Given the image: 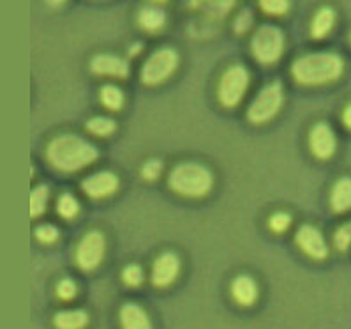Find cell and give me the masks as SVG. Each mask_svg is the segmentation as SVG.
I'll use <instances>...</instances> for the list:
<instances>
[{
    "label": "cell",
    "mask_w": 351,
    "mask_h": 329,
    "mask_svg": "<svg viewBox=\"0 0 351 329\" xmlns=\"http://www.w3.org/2000/svg\"><path fill=\"white\" fill-rule=\"evenodd\" d=\"M99 152L90 142L78 135H60L53 138L46 150V158L60 172H78L97 159Z\"/></svg>",
    "instance_id": "1"
},
{
    "label": "cell",
    "mask_w": 351,
    "mask_h": 329,
    "mask_svg": "<svg viewBox=\"0 0 351 329\" xmlns=\"http://www.w3.org/2000/svg\"><path fill=\"white\" fill-rule=\"evenodd\" d=\"M343 58L332 52H316L298 57L291 66L293 78L302 85H325L343 75Z\"/></svg>",
    "instance_id": "2"
},
{
    "label": "cell",
    "mask_w": 351,
    "mask_h": 329,
    "mask_svg": "<svg viewBox=\"0 0 351 329\" xmlns=\"http://www.w3.org/2000/svg\"><path fill=\"white\" fill-rule=\"evenodd\" d=\"M168 186L177 195L187 198L205 196L214 186L212 172L199 163H178L168 175Z\"/></svg>",
    "instance_id": "3"
},
{
    "label": "cell",
    "mask_w": 351,
    "mask_h": 329,
    "mask_svg": "<svg viewBox=\"0 0 351 329\" xmlns=\"http://www.w3.org/2000/svg\"><path fill=\"white\" fill-rule=\"evenodd\" d=\"M178 66V54L173 48H159L141 67V82L145 85H159L173 75Z\"/></svg>",
    "instance_id": "4"
},
{
    "label": "cell",
    "mask_w": 351,
    "mask_h": 329,
    "mask_svg": "<svg viewBox=\"0 0 351 329\" xmlns=\"http://www.w3.org/2000/svg\"><path fill=\"white\" fill-rule=\"evenodd\" d=\"M282 87L279 82H272L260 91L247 110V119L252 124H265L277 115L282 106Z\"/></svg>",
    "instance_id": "5"
},
{
    "label": "cell",
    "mask_w": 351,
    "mask_h": 329,
    "mask_svg": "<svg viewBox=\"0 0 351 329\" xmlns=\"http://www.w3.org/2000/svg\"><path fill=\"white\" fill-rule=\"evenodd\" d=\"M249 89V71L244 66H232L223 73L217 89V96L223 106L235 109Z\"/></svg>",
    "instance_id": "6"
},
{
    "label": "cell",
    "mask_w": 351,
    "mask_h": 329,
    "mask_svg": "<svg viewBox=\"0 0 351 329\" xmlns=\"http://www.w3.org/2000/svg\"><path fill=\"white\" fill-rule=\"evenodd\" d=\"M252 55L263 64L276 63L285 50V36L277 27L263 25L256 30L251 43Z\"/></svg>",
    "instance_id": "7"
},
{
    "label": "cell",
    "mask_w": 351,
    "mask_h": 329,
    "mask_svg": "<svg viewBox=\"0 0 351 329\" xmlns=\"http://www.w3.org/2000/svg\"><path fill=\"white\" fill-rule=\"evenodd\" d=\"M106 250V241L99 230H90L83 236L76 248V264L83 271H92L99 266Z\"/></svg>",
    "instance_id": "8"
},
{
    "label": "cell",
    "mask_w": 351,
    "mask_h": 329,
    "mask_svg": "<svg viewBox=\"0 0 351 329\" xmlns=\"http://www.w3.org/2000/svg\"><path fill=\"white\" fill-rule=\"evenodd\" d=\"M295 239H297L298 248L306 255H309L311 258L322 260L328 255V246H326L325 238L316 227L302 225L297 230V238Z\"/></svg>",
    "instance_id": "9"
},
{
    "label": "cell",
    "mask_w": 351,
    "mask_h": 329,
    "mask_svg": "<svg viewBox=\"0 0 351 329\" xmlns=\"http://www.w3.org/2000/svg\"><path fill=\"white\" fill-rule=\"evenodd\" d=\"M335 146H337V142H335V135L330 126L325 124V122H318V124L311 129L309 147L316 158H332L335 152Z\"/></svg>",
    "instance_id": "10"
},
{
    "label": "cell",
    "mask_w": 351,
    "mask_h": 329,
    "mask_svg": "<svg viewBox=\"0 0 351 329\" xmlns=\"http://www.w3.org/2000/svg\"><path fill=\"white\" fill-rule=\"evenodd\" d=\"M180 271V260L175 253L166 251L156 258L152 267V284L156 287H168L177 280Z\"/></svg>",
    "instance_id": "11"
},
{
    "label": "cell",
    "mask_w": 351,
    "mask_h": 329,
    "mask_svg": "<svg viewBox=\"0 0 351 329\" xmlns=\"http://www.w3.org/2000/svg\"><path fill=\"white\" fill-rule=\"evenodd\" d=\"M119 177L113 172H97L82 183L83 193L90 198H104L117 192Z\"/></svg>",
    "instance_id": "12"
},
{
    "label": "cell",
    "mask_w": 351,
    "mask_h": 329,
    "mask_svg": "<svg viewBox=\"0 0 351 329\" xmlns=\"http://www.w3.org/2000/svg\"><path fill=\"white\" fill-rule=\"evenodd\" d=\"M90 69L95 75L115 76V78H125L129 75V66L124 58L110 54H99L92 58Z\"/></svg>",
    "instance_id": "13"
},
{
    "label": "cell",
    "mask_w": 351,
    "mask_h": 329,
    "mask_svg": "<svg viewBox=\"0 0 351 329\" xmlns=\"http://www.w3.org/2000/svg\"><path fill=\"white\" fill-rule=\"evenodd\" d=\"M120 324L124 329H152L150 317L140 304L128 303L120 310Z\"/></svg>",
    "instance_id": "14"
},
{
    "label": "cell",
    "mask_w": 351,
    "mask_h": 329,
    "mask_svg": "<svg viewBox=\"0 0 351 329\" xmlns=\"http://www.w3.org/2000/svg\"><path fill=\"white\" fill-rule=\"evenodd\" d=\"M232 296L242 306H251L258 299V285L251 276L240 275L233 280Z\"/></svg>",
    "instance_id": "15"
},
{
    "label": "cell",
    "mask_w": 351,
    "mask_h": 329,
    "mask_svg": "<svg viewBox=\"0 0 351 329\" xmlns=\"http://www.w3.org/2000/svg\"><path fill=\"white\" fill-rule=\"evenodd\" d=\"M330 205L335 213H346L351 209V177H341L330 193Z\"/></svg>",
    "instance_id": "16"
},
{
    "label": "cell",
    "mask_w": 351,
    "mask_h": 329,
    "mask_svg": "<svg viewBox=\"0 0 351 329\" xmlns=\"http://www.w3.org/2000/svg\"><path fill=\"white\" fill-rule=\"evenodd\" d=\"M57 329H83L88 324V315L83 310H64L53 319Z\"/></svg>",
    "instance_id": "17"
},
{
    "label": "cell",
    "mask_w": 351,
    "mask_h": 329,
    "mask_svg": "<svg viewBox=\"0 0 351 329\" xmlns=\"http://www.w3.org/2000/svg\"><path fill=\"white\" fill-rule=\"evenodd\" d=\"M335 23V13L332 8H322L313 18V25H311V34L314 39L325 38L326 34L330 32Z\"/></svg>",
    "instance_id": "18"
},
{
    "label": "cell",
    "mask_w": 351,
    "mask_h": 329,
    "mask_svg": "<svg viewBox=\"0 0 351 329\" xmlns=\"http://www.w3.org/2000/svg\"><path fill=\"white\" fill-rule=\"evenodd\" d=\"M140 25L145 30H150V32H156V30L162 29L166 21V14L162 9L159 8H143L140 11Z\"/></svg>",
    "instance_id": "19"
},
{
    "label": "cell",
    "mask_w": 351,
    "mask_h": 329,
    "mask_svg": "<svg viewBox=\"0 0 351 329\" xmlns=\"http://www.w3.org/2000/svg\"><path fill=\"white\" fill-rule=\"evenodd\" d=\"M87 131L95 137H110L117 131V122L110 117H92L87 122Z\"/></svg>",
    "instance_id": "20"
},
{
    "label": "cell",
    "mask_w": 351,
    "mask_h": 329,
    "mask_svg": "<svg viewBox=\"0 0 351 329\" xmlns=\"http://www.w3.org/2000/svg\"><path fill=\"white\" fill-rule=\"evenodd\" d=\"M101 103L106 106L108 110H120L124 104V92L120 91L117 85H104L101 89Z\"/></svg>",
    "instance_id": "21"
},
{
    "label": "cell",
    "mask_w": 351,
    "mask_h": 329,
    "mask_svg": "<svg viewBox=\"0 0 351 329\" xmlns=\"http://www.w3.org/2000/svg\"><path fill=\"white\" fill-rule=\"evenodd\" d=\"M48 198H50V190L46 186H39L34 190L32 196H30V214H32V218H38L45 213Z\"/></svg>",
    "instance_id": "22"
},
{
    "label": "cell",
    "mask_w": 351,
    "mask_h": 329,
    "mask_svg": "<svg viewBox=\"0 0 351 329\" xmlns=\"http://www.w3.org/2000/svg\"><path fill=\"white\" fill-rule=\"evenodd\" d=\"M57 213L60 214L66 220H71V218H75L76 214L80 213V204L76 201L75 196L71 195V193H62V195L58 196L57 202Z\"/></svg>",
    "instance_id": "23"
},
{
    "label": "cell",
    "mask_w": 351,
    "mask_h": 329,
    "mask_svg": "<svg viewBox=\"0 0 351 329\" xmlns=\"http://www.w3.org/2000/svg\"><path fill=\"white\" fill-rule=\"evenodd\" d=\"M260 8L267 14L281 16L289 9V0H260Z\"/></svg>",
    "instance_id": "24"
},
{
    "label": "cell",
    "mask_w": 351,
    "mask_h": 329,
    "mask_svg": "<svg viewBox=\"0 0 351 329\" xmlns=\"http://www.w3.org/2000/svg\"><path fill=\"white\" fill-rule=\"evenodd\" d=\"M334 242H335V248H337L339 251H346L348 248H350L351 246V221L350 223H346V225L341 227V229L335 232Z\"/></svg>",
    "instance_id": "25"
},
{
    "label": "cell",
    "mask_w": 351,
    "mask_h": 329,
    "mask_svg": "<svg viewBox=\"0 0 351 329\" xmlns=\"http://www.w3.org/2000/svg\"><path fill=\"white\" fill-rule=\"evenodd\" d=\"M122 278H124V282L129 285V287H138V285L143 282V271H141L140 266H136V264H131V266H128L124 269V273H122Z\"/></svg>",
    "instance_id": "26"
},
{
    "label": "cell",
    "mask_w": 351,
    "mask_h": 329,
    "mask_svg": "<svg viewBox=\"0 0 351 329\" xmlns=\"http://www.w3.org/2000/svg\"><path fill=\"white\" fill-rule=\"evenodd\" d=\"M76 292H78V287L71 278H64L57 287V296L62 301H71L76 296Z\"/></svg>",
    "instance_id": "27"
},
{
    "label": "cell",
    "mask_w": 351,
    "mask_h": 329,
    "mask_svg": "<svg viewBox=\"0 0 351 329\" xmlns=\"http://www.w3.org/2000/svg\"><path fill=\"white\" fill-rule=\"evenodd\" d=\"M269 225H270V230H274V232H277V234H281V232H285V230L289 229V225H291V216L286 213H277L270 218Z\"/></svg>",
    "instance_id": "28"
},
{
    "label": "cell",
    "mask_w": 351,
    "mask_h": 329,
    "mask_svg": "<svg viewBox=\"0 0 351 329\" xmlns=\"http://www.w3.org/2000/svg\"><path fill=\"white\" fill-rule=\"evenodd\" d=\"M162 172V163L157 161V159H150L143 165L141 168V175H143L147 181H156Z\"/></svg>",
    "instance_id": "29"
},
{
    "label": "cell",
    "mask_w": 351,
    "mask_h": 329,
    "mask_svg": "<svg viewBox=\"0 0 351 329\" xmlns=\"http://www.w3.org/2000/svg\"><path fill=\"white\" fill-rule=\"evenodd\" d=\"M36 238L41 242H55L58 239V230L53 225H41L36 230Z\"/></svg>",
    "instance_id": "30"
},
{
    "label": "cell",
    "mask_w": 351,
    "mask_h": 329,
    "mask_svg": "<svg viewBox=\"0 0 351 329\" xmlns=\"http://www.w3.org/2000/svg\"><path fill=\"white\" fill-rule=\"evenodd\" d=\"M251 21H252L251 11H249V9H245V11H242V13L237 16L235 30H237V32H245V30L251 27Z\"/></svg>",
    "instance_id": "31"
},
{
    "label": "cell",
    "mask_w": 351,
    "mask_h": 329,
    "mask_svg": "<svg viewBox=\"0 0 351 329\" xmlns=\"http://www.w3.org/2000/svg\"><path fill=\"white\" fill-rule=\"evenodd\" d=\"M343 121H344V124H346L348 128L351 129V104H350V106H348L346 110H344V113H343Z\"/></svg>",
    "instance_id": "32"
},
{
    "label": "cell",
    "mask_w": 351,
    "mask_h": 329,
    "mask_svg": "<svg viewBox=\"0 0 351 329\" xmlns=\"http://www.w3.org/2000/svg\"><path fill=\"white\" fill-rule=\"evenodd\" d=\"M48 2H50V4H53V5H57V4H62L64 0H48Z\"/></svg>",
    "instance_id": "33"
},
{
    "label": "cell",
    "mask_w": 351,
    "mask_h": 329,
    "mask_svg": "<svg viewBox=\"0 0 351 329\" xmlns=\"http://www.w3.org/2000/svg\"><path fill=\"white\" fill-rule=\"evenodd\" d=\"M156 2H165V0H156Z\"/></svg>",
    "instance_id": "34"
}]
</instances>
